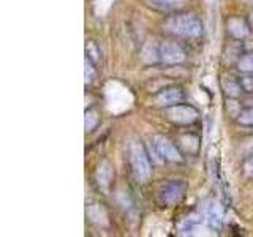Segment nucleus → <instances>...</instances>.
<instances>
[{"label": "nucleus", "mask_w": 253, "mask_h": 237, "mask_svg": "<svg viewBox=\"0 0 253 237\" xmlns=\"http://www.w3.org/2000/svg\"><path fill=\"white\" fill-rule=\"evenodd\" d=\"M166 30L182 38H198L203 34V24L193 14L180 13L166 21Z\"/></svg>", "instance_id": "1"}, {"label": "nucleus", "mask_w": 253, "mask_h": 237, "mask_svg": "<svg viewBox=\"0 0 253 237\" xmlns=\"http://www.w3.org/2000/svg\"><path fill=\"white\" fill-rule=\"evenodd\" d=\"M130 163H131V169L134 177L141 184H146L150 179V174H152V166L149 161V155L146 152V149L142 147L139 142H134L130 150Z\"/></svg>", "instance_id": "2"}, {"label": "nucleus", "mask_w": 253, "mask_h": 237, "mask_svg": "<svg viewBox=\"0 0 253 237\" xmlns=\"http://www.w3.org/2000/svg\"><path fill=\"white\" fill-rule=\"evenodd\" d=\"M185 195V184L182 180H169L158 190V202L162 205L177 204Z\"/></svg>", "instance_id": "3"}, {"label": "nucleus", "mask_w": 253, "mask_h": 237, "mask_svg": "<svg viewBox=\"0 0 253 237\" xmlns=\"http://www.w3.org/2000/svg\"><path fill=\"white\" fill-rule=\"evenodd\" d=\"M154 147L157 149L158 155H160L163 160L166 161H171V163H180L184 160V157L179 152V149L174 146V142L166 138V136H162V134H157L154 138Z\"/></svg>", "instance_id": "4"}, {"label": "nucleus", "mask_w": 253, "mask_h": 237, "mask_svg": "<svg viewBox=\"0 0 253 237\" xmlns=\"http://www.w3.org/2000/svg\"><path fill=\"white\" fill-rule=\"evenodd\" d=\"M166 116L176 125H190L198 118V111L190 105H174L168 108Z\"/></svg>", "instance_id": "5"}, {"label": "nucleus", "mask_w": 253, "mask_h": 237, "mask_svg": "<svg viewBox=\"0 0 253 237\" xmlns=\"http://www.w3.org/2000/svg\"><path fill=\"white\" fill-rule=\"evenodd\" d=\"M187 54L182 49V46L174 41H165L160 44V60L168 65H179L185 62Z\"/></svg>", "instance_id": "6"}, {"label": "nucleus", "mask_w": 253, "mask_h": 237, "mask_svg": "<svg viewBox=\"0 0 253 237\" xmlns=\"http://www.w3.org/2000/svg\"><path fill=\"white\" fill-rule=\"evenodd\" d=\"M204 217L212 229H218L223 225V207L215 199H211L204 204Z\"/></svg>", "instance_id": "7"}, {"label": "nucleus", "mask_w": 253, "mask_h": 237, "mask_svg": "<svg viewBox=\"0 0 253 237\" xmlns=\"http://www.w3.org/2000/svg\"><path fill=\"white\" fill-rule=\"evenodd\" d=\"M184 100V92H182V89H179V87H165V89H162L160 92H158L155 95V103L158 106H174V105H179V103Z\"/></svg>", "instance_id": "8"}, {"label": "nucleus", "mask_w": 253, "mask_h": 237, "mask_svg": "<svg viewBox=\"0 0 253 237\" xmlns=\"http://www.w3.org/2000/svg\"><path fill=\"white\" fill-rule=\"evenodd\" d=\"M226 27H228V34L231 35L233 38H237V40L245 38L249 35V32H250L249 22L245 19H242V18H229Z\"/></svg>", "instance_id": "9"}, {"label": "nucleus", "mask_w": 253, "mask_h": 237, "mask_svg": "<svg viewBox=\"0 0 253 237\" xmlns=\"http://www.w3.org/2000/svg\"><path fill=\"white\" fill-rule=\"evenodd\" d=\"M95 179H97V184L100 188L106 190L111 184V180H113V168H111L109 161L103 160L98 168H97V172H95Z\"/></svg>", "instance_id": "10"}, {"label": "nucleus", "mask_w": 253, "mask_h": 237, "mask_svg": "<svg viewBox=\"0 0 253 237\" xmlns=\"http://www.w3.org/2000/svg\"><path fill=\"white\" fill-rule=\"evenodd\" d=\"M87 217L92 221V223L97 225H105L106 223V212L101 207L100 204H90L87 205Z\"/></svg>", "instance_id": "11"}, {"label": "nucleus", "mask_w": 253, "mask_h": 237, "mask_svg": "<svg viewBox=\"0 0 253 237\" xmlns=\"http://www.w3.org/2000/svg\"><path fill=\"white\" fill-rule=\"evenodd\" d=\"M141 57L146 63H155L160 59V46H157L154 43H147L141 51Z\"/></svg>", "instance_id": "12"}, {"label": "nucleus", "mask_w": 253, "mask_h": 237, "mask_svg": "<svg viewBox=\"0 0 253 237\" xmlns=\"http://www.w3.org/2000/svg\"><path fill=\"white\" fill-rule=\"evenodd\" d=\"M221 87H223V90H225V93L228 95V97H231V98H237L244 92L241 84L237 81H234V79H231V78H225L223 81H221Z\"/></svg>", "instance_id": "13"}, {"label": "nucleus", "mask_w": 253, "mask_h": 237, "mask_svg": "<svg viewBox=\"0 0 253 237\" xmlns=\"http://www.w3.org/2000/svg\"><path fill=\"white\" fill-rule=\"evenodd\" d=\"M154 6L160 8V10L165 11H174V10H179V8L185 6L187 0H150Z\"/></svg>", "instance_id": "14"}, {"label": "nucleus", "mask_w": 253, "mask_h": 237, "mask_svg": "<svg viewBox=\"0 0 253 237\" xmlns=\"http://www.w3.org/2000/svg\"><path fill=\"white\" fill-rule=\"evenodd\" d=\"M237 68L242 73H253V52H249V54H244L242 57L237 60Z\"/></svg>", "instance_id": "15"}, {"label": "nucleus", "mask_w": 253, "mask_h": 237, "mask_svg": "<svg viewBox=\"0 0 253 237\" xmlns=\"http://www.w3.org/2000/svg\"><path fill=\"white\" fill-rule=\"evenodd\" d=\"M198 225H200V215H198V213H192V215H188L182 220L180 229L184 233H190V231H193Z\"/></svg>", "instance_id": "16"}, {"label": "nucleus", "mask_w": 253, "mask_h": 237, "mask_svg": "<svg viewBox=\"0 0 253 237\" xmlns=\"http://www.w3.org/2000/svg\"><path fill=\"white\" fill-rule=\"evenodd\" d=\"M97 123H98V114L95 113L93 109L85 111V114H84V128H85V131H92L95 126H97Z\"/></svg>", "instance_id": "17"}, {"label": "nucleus", "mask_w": 253, "mask_h": 237, "mask_svg": "<svg viewBox=\"0 0 253 237\" xmlns=\"http://www.w3.org/2000/svg\"><path fill=\"white\" fill-rule=\"evenodd\" d=\"M237 122L244 126H252L253 125V108L242 109L239 114H237Z\"/></svg>", "instance_id": "18"}, {"label": "nucleus", "mask_w": 253, "mask_h": 237, "mask_svg": "<svg viewBox=\"0 0 253 237\" xmlns=\"http://www.w3.org/2000/svg\"><path fill=\"white\" fill-rule=\"evenodd\" d=\"M93 76H95L93 62H92V59L89 57V55H87V57L84 59V81H85V84H90Z\"/></svg>", "instance_id": "19"}, {"label": "nucleus", "mask_w": 253, "mask_h": 237, "mask_svg": "<svg viewBox=\"0 0 253 237\" xmlns=\"http://www.w3.org/2000/svg\"><path fill=\"white\" fill-rule=\"evenodd\" d=\"M239 84L244 92H253V73H247V76L241 78Z\"/></svg>", "instance_id": "20"}, {"label": "nucleus", "mask_w": 253, "mask_h": 237, "mask_svg": "<svg viewBox=\"0 0 253 237\" xmlns=\"http://www.w3.org/2000/svg\"><path fill=\"white\" fill-rule=\"evenodd\" d=\"M244 172L247 177H253V155L247 158V161L244 163Z\"/></svg>", "instance_id": "21"}, {"label": "nucleus", "mask_w": 253, "mask_h": 237, "mask_svg": "<svg viewBox=\"0 0 253 237\" xmlns=\"http://www.w3.org/2000/svg\"><path fill=\"white\" fill-rule=\"evenodd\" d=\"M98 51H97V47L93 46V43H89L87 44V55H89V57L92 59V60H97L98 59Z\"/></svg>", "instance_id": "22"}, {"label": "nucleus", "mask_w": 253, "mask_h": 237, "mask_svg": "<svg viewBox=\"0 0 253 237\" xmlns=\"http://www.w3.org/2000/svg\"><path fill=\"white\" fill-rule=\"evenodd\" d=\"M249 26H250V30L253 32V11L249 14Z\"/></svg>", "instance_id": "23"}]
</instances>
